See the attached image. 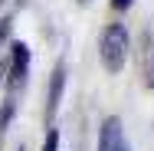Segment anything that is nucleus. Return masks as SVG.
<instances>
[{
    "label": "nucleus",
    "mask_w": 154,
    "mask_h": 151,
    "mask_svg": "<svg viewBox=\"0 0 154 151\" xmlns=\"http://www.w3.org/2000/svg\"><path fill=\"white\" fill-rule=\"evenodd\" d=\"M62 89H66V66H56L53 69V79H49V95H46V118L53 121L56 112H59V102H62Z\"/></svg>",
    "instance_id": "4"
},
{
    "label": "nucleus",
    "mask_w": 154,
    "mask_h": 151,
    "mask_svg": "<svg viewBox=\"0 0 154 151\" xmlns=\"http://www.w3.org/2000/svg\"><path fill=\"white\" fill-rule=\"evenodd\" d=\"M98 151H128V141H125L122 118L108 115V118L102 121V131H98Z\"/></svg>",
    "instance_id": "2"
},
{
    "label": "nucleus",
    "mask_w": 154,
    "mask_h": 151,
    "mask_svg": "<svg viewBox=\"0 0 154 151\" xmlns=\"http://www.w3.org/2000/svg\"><path fill=\"white\" fill-rule=\"evenodd\" d=\"M98 56H102V66H105L108 72H122L125 69V59H128V30H125L122 23L105 27Z\"/></svg>",
    "instance_id": "1"
},
{
    "label": "nucleus",
    "mask_w": 154,
    "mask_h": 151,
    "mask_svg": "<svg viewBox=\"0 0 154 151\" xmlns=\"http://www.w3.org/2000/svg\"><path fill=\"white\" fill-rule=\"evenodd\" d=\"M138 66H141V79H144V86L154 89V36L148 30L141 33V39H138Z\"/></svg>",
    "instance_id": "3"
},
{
    "label": "nucleus",
    "mask_w": 154,
    "mask_h": 151,
    "mask_svg": "<svg viewBox=\"0 0 154 151\" xmlns=\"http://www.w3.org/2000/svg\"><path fill=\"white\" fill-rule=\"evenodd\" d=\"M26 66H30V49L23 43L13 46V69H10V92H17L26 79Z\"/></svg>",
    "instance_id": "5"
},
{
    "label": "nucleus",
    "mask_w": 154,
    "mask_h": 151,
    "mask_svg": "<svg viewBox=\"0 0 154 151\" xmlns=\"http://www.w3.org/2000/svg\"><path fill=\"white\" fill-rule=\"evenodd\" d=\"M79 3H82V7H85V3H92V0H79Z\"/></svg>",
    "instance_id": "9"
},
{
    "label": "nucleus",
    "mask_w": 154,
    "mask_h": 151,
    "mask_svg": "<svg viewBox=\"0 0 154 151\" xmlns=\"http://www.w3.org/2000/svg\"><path fill=\"white\" fill-rule=\"evenodd\" d=\"M112 3H115V7H118V10H128V7H131V3H134V0H112Z\"/></svg>",
    "instance_id": "8"
},
{
    "label": "nucleus",
    "mask_w": 154,
    "mask_h": 151,
    "mask_svg": "<svg viewBox=\"0 0 154 151\" xmlns=\"http://www.w3.org/2000/svg\"><path fill=\"white\" fill-rule=\"evenodd\" d=\"M0 3H3V0H0Z\"/></svg>",
    "instance_id": "10"
},
{
    "label": "nucleus",
    "mask_w": 154,
    "mask_h": 151,
    "mask_svg": "<svg viewBox=\"0 0 154 151\" xmlns=\"http://www.w3.org/2000/svg\"><path fill=\"white\" fill-rule=\"evenodd\" d=\"M10 23H13L10 17H3V20H0V46H3V43H7V36H10Z\"/></svg>",
    "instance_id": "7"
},
{
    "label": "nucleus",
    "mask_w": 154,
    "mask_h": 151,
    "mask_svg": "<svg viewBox=\"0 0 154 151\" xmlns=\"http://www.w3.org/2000/svg\"><path fill=\"white\" fill-rule=\"evenodd\" d=\"M20 151H23V148H20Z\"/></svg>",
    "instance_id": "11"
},
{
    "label": "nucleus",
    "mask_w": 154,
    "mask_h": 151,
    "mask_svg": "<svg viewBox=\"0 0 154 151\" xmlns=\"http://www.w3.org/2000/svg\"><path fill=\"white\" fill-rule=\"evenodd\" d=\"M59 148V131H49L46 135V145H43V151H56Z\"/></svg>",
    "instance_id": "6"
}]
</instances>
